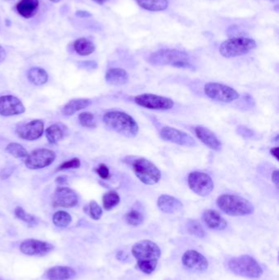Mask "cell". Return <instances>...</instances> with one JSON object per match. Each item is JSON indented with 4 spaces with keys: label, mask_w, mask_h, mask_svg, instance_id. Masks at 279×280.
<instances>
[{
    "label": "cell",
    "mask_w": 279,
    "mask_h": 280,
    "mask_svg": "<svg viewBox=\"0 0 279 280\" xmlns=\"http://www.w3.org/2000/svg\"><path fill=\"white\" fill-rule=\"evenodd\" d=\"M142 9L151 12H161L167 9L168 0H135Z\"/></svg>",
    "instance_id": "cell-27"
},
{
    "label": "cell",
    "mask_w": 279,
    "mask_h": 280,
    "mask_svg": "<svg viewBox=\"0 0 279 280\" xmlns=\"http://www.w3.org/2000/svg\"><path fill=\"white\" fill-rule=\"evenodd\" d=\"M125 219L127 223L132 226H138L142 225L144 221V215L140 213V211L134 210V209L127 213Z\"/></svg>",
    "instance_id": "cell-34"
},
{
    "label": "cell",
    "mask_w": 279,
    "mask_h": 280,
    "mask_svg": "<svg viewBox=\"0 0 279 280\" xmlns=\"http://www.w3.org/2000/svg\"><path fill=\"white\" fill-rule=\"evenodd\" d=\"M46 138L52 145H56L64 138V132L59 125H52L46 130Z\"/></svg>",
    "instance_id": "cell-28"
},
{
    "label": "cell",
    "mask_w": 279,
    "mask_h": 280,
    "mask_svg": "<svg viewBox=\"0 0 279 280\" xmlns=\"http://www.w3.org/2000/svg\"><path fill=\"white\" fill-rule=\"evenodd\" d=\"M271 2H277V0H269Z\"/></svg>",
    "instance_id": "cell-50"
},
{
    "label": "cell",
    "mask_w": 279,
    "mask_h": 280,
    "mask_svg": "<svg viewBox=\"0 0 279 280\" xmlns=\"http://www.w3.org/2000/svg\"><path fill=\"white\" fill-rule=\"evenodd\" d=\"M0 280H3V279H1V278H0Z\"/></svg>",
    "instance_id": "cell-51"
},
{
    "label": "cell",
    "mask_w": 279,
    "mask_h": 280,
    "mask_svg": "<svg viewBox=\"0 0 279 280\" xmlns=\"http://www.w3.org/2000/svg\"><path fill=\"white\" fill-rule=\"evenodd\" d=\"M187 229L191 235L195 236L197 238H204L205 232L203 229L202 225L199 221L195 220H189L187 224Z\"/></svg>",
    "instance_id": "cell-33"
},
{
    "label": "cell",
    "mask_w": 279,
    "mask_h": 280,
    "mask_svg": "<svg viewBox=\"0 0 279 280\" xmlns=\"http://www.w3.org/2000/svg\"><path fill=\"white\" fill-rule=\"evenodd\" d=\"M76 275L74 269L61 265L50 268L46 272V277L49 280H70Z\"/></svg>",
    "instance_id": "cell-21"
},
{
    "label": "cell",
    "mask_w": 279,
    "mask_h": 280,
    "mask_svg": "<svg viewBox=\"0 0 279 280\" xmlns=\"http://www.w3.org/2000/svg\"><path fill=\"white\" fill-rule=\"evenodd\" d=\"M157 206L162 213L175 214L183 209V203L176 197L169 195H161L157 200Z\"/></svg>",
    "instance_id": "cell-19"
},
{
    "label": "cell",
    "mask_w": 279,
    "mask_h": 280,
    "mask_svg": "<svg viewBox=\"0 0 279 280\" xmlns=\"http://www.w3.org/2000/svg\"><path fill=\"white\" fill-rule=\"evenodd\" d=\"M256 48V41L247 37H236L224 41L220 47V53L226 58L245 55Z\"/></svg>",
    "instance_id": "cell-6"
},
{
    "label": "cell",
    "mask_w": 279,
    "mask_h": 280,
    "mask_svg": "<svg viewBox=\"0 0 279 280\" xmlns=\"http://www.w3.org/2000/svg\"><path fill=\"white\" fill-rule=\"evenodd\" d=\"M51 2L55 3V4H57V3H59L61 0H50Z\"/></svg>",
    "instance_id": "cell-49"
},
{
    "label": "cell",
    "mask_w": 279,
    "mask_h": 280,
    "mask_svg": "<svg viewBox=\"0 0 279 280\" xmlns=\"http://www.w3.org/2000/svg\"><path fill=\"white\" fill-rule=\"evenodd\" d=\"M75 51L81 56H89L95 51L96 46L91 41L86 38H79L74 42Z\"/></svg>",
    "instance_id": "cell-25"
},
{
    "label": "cell",
    "mask_w": 279,
    "mask_h": 280,
    "mask_svg": "<svg viewBox=\"0 0 279 280\" xmlns=\"http://www.w3.org/2000/svg\"><path fill=\"white\" fill-rule=\"evenodd\" d=\"M79 121L82 126L86 128L96 127L95 117L91 113H82L79 115Z\"/></svg>",
    "instance_id": "cell-36"
},
{
    "label": "cell",
    "mask_w": 279,
    "mask_h": 280,
    "mask_svg": "<svg viewBox=\"0 0 279 280\" xmlns=\"http://www.w3.org/2000/svg\"><path fill=\"white\" fill-rule=\"evenodd\" d=\"M182 263L189 270L204 272L209 267V262L202 254L197 251L188 250L182 257Z\"/></svg>",
    "instance_id": "cell-17"
},
{
    "label": "cell",
    "mask_w": 279,
    "mask_h": 280,
    "mask_svg": "<svg viewBox=\"0 0 279 280\" xmlns=\"http://www.w3.org/2000/svg\"><path fill=\"white\" fill-rule=\"evenodd\" d=\"M117 259H118L119 261H124L127 259V257H128V256H127V254H125V252H123V251H120V252H118V253H117Z\"/></svg>",
    "instance_id": "cell-45"
},
{
    "label": "cell",
    "mask_w": 279,
    "mask_h": 280,
    "mask_svg": "<svg viewBox=\"0 0 279 280\" xmlns=\"http://www.w3.org/2000/svg\"><path fill=\"white\" fill-rule=\"evenodd\" d=\"M54 249V247L49 242H44L41 240L30 239L24 240L20 245V250L23 254L27 256H38L44 257L49 254Z\"/></svg>",
    "instance_id": "cell-13"
},
{
    "label": "cell",
    "mask_w": 279,
    "mask_h": 280,
    "mask_svg": "<svg viewBox=\"0 0 279 280\" xmlns=\"http://www.w3.org/2000/svg\"><path fill=\"white\" fill-rule=\"evenodd\" d=\"M30 83L36 85H43L49 81V75L45 69L41 67L30 68L27 74Z\"/></svg>",
    "instance_id": "cell-26"
},
{
    "label": "cell",
    "mask_w": 279,
    "mask_h": 280,
    "mask_svg": "<svg viewBox=\"0 0 279 280\" xmlns=\"http://www.w3.org/2000/svg\"><path fill=\"white\" fill-rule=\"evenodd\" d=\"M121 198L117 192L111 191L105 193L102 197L103 208L106 211H111L120 203Z\"/></svg>",
    "instance_id": "cell-29"
},
{
    "label": "cell",
    "mask_w": 279,
    "mask_h": 280,
    "mask_svg": "<svg viewBox=\"0 0 279 280\" xmlns=\"http://www.w3.org/2000/svg\"><path fill=\"white\" fill-rule=\"evenodd\" d=\"M237 133L245 138H252L254 136L253 131L245 126H238L237 130Z\"/></svg>",
    "instance_id": "cell-39"
},
{
    "label": "cell",
    "mask_w": 279,
    "mask_h": 280,
    "mask_svg": "<svg viewBox=\"0 0 279 280\" xmlns=\"http://www.w3.org/2000/svg\"><path fill=\"white\" fill-rule=\"evenodd\" d=\"M202 221L208 228L214 230H224L228 226L225 219L216 211H205L202 214Z\"/></svg>",
    "instance_id": "cell-20"
},
{
    "label": "cell",
    "mask_w": 279,
    "mask_h": 280,
    "mask_svg": "<svg viewBox=\"0 0 279 280\" xmlns=\"http://www.w3.org/2000/svg\"><path fill=\"white\" fill-rule=\"evenodd\" d=\"M81 161L79 158H72L69 161H65L61 164L57 170H69V169H77L81 166Z\"/></svg>",
    "instance_id": "cell-37"
},
{
    "label": "cell",
    "mask_w": 279,
    "mask_h": 280,
    "mask_svg": "<svg viewBox=\"0 0 279 280\" xmlns=\"http://www.w3.org/2000/svg\"><path fill=\"white\" fill-rule=\"evenodd\" d=\"M204 92L211 99L221 102H232L238 99L239 94L233 88L220 83H207Z\"/></svg>",
    "instance_id": "cell-8"
},
{
    "label": "cell",
    "mask_w": 279,
    "mask_h": 280,
    "mask_svg": "<svg viewBox=\"0 0 279 280\" xmlns=\"http://www.w3.org/2000/svg\"><path fill=\"white\" fill-rule=\"evenodd\" d=\"M148 61L154 66L169 65L177 68L194 69L188 53L177 49H161L155 52L150 56Z\"/></svg>",
    "instance_id": "cell-3"
},
{
    "label": "cell",
    "mask_w": 279,
    "mask_h": 280,
    "mask_svg": "<svg viewBox=\"0 0 279 280\" xmlns=\"http://www.w3.org/2000/svg\"><path fill=\"white\" fill-rule=\"evenodd\" d=\"M132 168L137 178L144 185H154L161 180L160 170L155 164L146 158L140 157L133 160Z\"/></svg>",
    "instance_id": "cell-7"
},
{
    "label": "cell",
    "mask_w": 279,
    "mask_h": 280,
    "mask_svg": "<svg viewBox=\"0 0 279 280\" xmlns=\"http://www.w3.org/2000/svg\"><path fill=\"white\" fill-rule=\"evenodd\" d=\"M134 102L138 106L152 110H170L175 105L171 98L156 95L152 93H143L136 96Z\"/></svg>",
    "instance_id": "cell-9"
},
{
    "label": "cell",
    "mask_w": 279,
    "mask_h": 280,
    "mask_svg": "<svg viewBox=\"0 0 279 280\" xmlns=\"http://www.w3.org/2000/svg\"><path fill=\"white\" fill-rule=\"evenodd\" d=\"M228 268L233 274L249 278H258L263 274V270L256 259L248 255L233 258L228 261Z\"/></svg>",
    "instance_id": "cell-5"
},
{
    "label": "cell",
    "mask_w": 279,
    "mask_h": 280,
    "mask_svg": "<svg viewBox=\"0 0 279 280\" xmlns=\"http://www.w3.org/2000/svg\"><path fill=\"white\" fill-rule=\"evenodd\" d=\"M80 66L87 70H94L97 67V63L93 61H84L80 63Z\"/></svg>",
    "instance_id": "cell-40"
},
{
    "label": "cell",
    "mask_w": 279,
    "mask_h": 280,
    "mask_svg": "<svg viewBox=\"0 0 279 280\" xmlns=\"http://www.w3.org/2000/svg\"><path fill=\"white\" fill-rule=\"evenodd\" d=\"M25 108L19 98L13 95L0 97V115L3 117H13L25 113Z\"/></svg>",
    "instance_id": "cell-15"
},
{
    "label": "cell",
    "mask_w": 279,
    "mask_h": 280,
    "mask_svg": "<svg viewBox=\"0 0 279 280\" xmlns=\"http://www.w3.org/2000/svg\"><path fill=\"white\" fill-rule=\"evenodd\" d=\"M6 152L15 158H26L28 156L26 149L17 143H10L6 147Z\"/></svg>",
    "instance_id": "cell-32"
},
{
    "label": "cell",
    "mask_w": 279,
    "mask_h": 280,
    "mask_svg": "<svg viewBox=\"0 0 279 280\" xmlns=\"http://www.w3.org/2000/svg\"><path fill=\"white\" fill-rule=\"evenodd\" d=\"M39 5V0H20L17 3L16 9L20 16L25 19H30L36 15L38 12Z\"/></svg>",
    "instance_id": "cell-22"
},
{
    "label": "cell",
    "mask_w": 279,
    "mask_h": 280,
    "mask_svg": "<svg viewBox=\"0 0 279 280\" xmlns=\"http://www.w3.org/2000/svg\"><path fill=\"white\" fill-rule=\"evenodd\" d=\"M271 155L275 157V159L278 161V148L276 147V148H273V149L270 150Z\"/></svg>",
    "instance_id": "cell-47"
},
{
    "label": "cell",
    "mask_w": 279,
    "mask_h": 280,
    "mask_svg": "<svg viewBox=\"0 0 279 280\" xmlns=\"http://www.w3.org/2000/svg\"><path fill=\"white\" fill-rule=\"evenodd\" d=\"M217 206L225 214L231 217H245L253 214V205L243 197L231 194H223L217 199Z\"/></svg>",
    "instance_id": "cell-4"
},
{
    "label": "cell",
    "mask_w": 279,
    "mask_h": 280,
    "mask_svg": "<svg viewBox=\"0 0 279 280\" xmlns=\"http://www.w3.org/2000/svg\"><path fill=\"white\" fill-rule=\"evenodd\" d=\"M71 215L64 211H58L53 215V222L57 227L66 228L72 223Z\"/></svg>",
    "instance_id": "cell-30"
},
{
    "label": "cell",
    "mask_w": 279,
    "mask_h": 280,
    "mask_svg": "<svg viewBox=\"0 0 279 280\" xmlns=\"http://www.w3.org/2000/svg\"><path fill=\"white\" fill-rule=\"evenodd\" d=\"M13 168H5L2 171L0 172V178L3 180H6L7 178H9L11 174H13Z\"/></svg>",
    "instance_id": "cell-41"
},
{
    "label": "cell",
    "mask_w": 279,
    "mask_h": 280,
    "mask_svg": "<svg viewBox=\"0 0 279 280\" xmlns=\"http://www.w3.org/2000/svg\"><path fill=\"white\" fill-rule=\"evenodd\" d=\"M129 74L122 68H110L106 73L107 83L112 85H124L129 82Z\"/></svg>",
    "instance_id": "cell-23"
},
{
    "label": "cell",
    "mask_w": 279,
    "mask_h": 280,
    "mask_svg": "<svg viewBox=\"0 0 279 280\" xmlns=\"http://www.w3.org/2000/svg\"><path fill=\"white\" fill-rule=\"evenodd\" d=\"M56 157V153L50 149H36L25 158V166L30 170L43 169L50 166L55 161Z\"/></svg>",
    "instance_id": "cell-11"
},
{
    "label": "cell",
    "mask_w": 279,
    "mask_h": 280,
    "mask_svg": "<svg viewBox=\"0 0 279 280\" xmlns=\"http://www.w3.org/2000/svg\"><path fill=\"white\" fill-rule=\"evenodd\" d=\"M195 134L198 139L208 147L209 149L215 151H220L222 149V144L217 136L214 134L212 130L202 125H198L195 128Z\"/></svg>",
    "instance_id": "cell-18"
},
{
    "label": "cell",
    "mask_w": 279,
    "mask_h": 280,
    "mask_svg": "<svg viewBox=\"0 0 279 280\" xmlns=\"http://www.w3.org/2000/svg\"><path fill=\"white\" fill-rule=\"evenodd\" d=\"M160 136L163 140L168 142L173 143L180 146L194 147L197 145V143L194 138L185 132L177 130L173 127L165 126L163 127L160 132Z\"/></svg>",
    "instance_id": "cell-12"
},
{
    "label": "cell",
    "mask_w": 279,
    "mask_h": 280,
    "mask_svg": "<svg viewBox=\"0 0 279 280\" xmlns=\"http://www.w3.org/2000/svg\"><path fill=\"white\" fill-rule=\"evenodd\" d=\"M103 122L110 130L127 138H133L138 133V125L131 116L119 111L108 112L103 116Z\"/></svg>",
    "instance_id": "cell-2"
},
{
    "label": "cell",
    "mask_w": 279,
    "mask_h": 280,
    "mask_svg": "<svg viewBox=\"0 0 279 280\" xmlns=\"http://www.w3.org/2000/svg\"><path fill=\"white\" fill-rule=\"evenodd\" d=\"M188 182L191 190L201 197H206L213 191V181L204 172H192L188 176Z\"/></svg>",
    "instance_id": "cell-10"
},
{
    "label": "cell",
    "mask_w": 279,
    "mask_h": 280,
    "mask_svg": "<svg viewBox=\"0 0 279 280\" xmlns=\"http://www.w3.org/2000/svg\"><path fill=\"white\" fill-rule=\"evenodd\" d=\"M132 254L137 260V266L140 271L151 274L157 268L161 252L157 243L151 240H143L133 245Z\"/></svg>",
    "instance_id": "cell-1"
},
{
    "label": "cell",
    "mask_w": 279,
    "mask_h": 280,
    "mask_svg": "<svg viewBox=\"0 0 279 280\" xmlns=\"http://www.w3.org/2000/svg\"><path fill=\"white\" fill-rule=\"evenodd\" d=\"M272 181L274 184L275 186L278 189L279 185V171L277 170H274L272 174Z\"/></svg>",
    "instance_id": "cell-43"
},
{
    "label": "cell",
    "mask_w": 279,
    "mask_h": 280,
    "mask_svg": "<svg viewBox=\"0 0 279 280\" xmlns=\"http://www.w3.org/2000/svg\"><path fill=\"white\" fill-rule=\"evenodd\" d=\"M14 214H15L17 218L24 221V222L28 224V225L32 226V227H34L36 225H38V219L36 218L34 216H32V215L26 213L23 208L21 207V206H17L16 207L15 211H14Z\"/></svg>",
    "instance_id": "cell-31"
},
{
    "label": "cell",
    "mask_w": 279,
    "mask_h": 280,
    "mask_svg": "<svg viewBox=\"0 0 279 280\" xmlns=\"http://www.w3.org/2000/svg\"><path fill=\"white\" fill-rule=\"evenodd\" d=\"M91 100L88 98H76L71 100L61 109V113L64 116H72L79 111L86 109L91 105Z\"/></svg>",
    "instance_id": "cell-24"
},
{
    "label": "cell",
    "mask_w": 279,
    "mask_h": 280,
    "mask_svg": "<svg viewBox=\"0 0 279 280\" xmlns=\"http://www.w3.org/2000/svg\"><path fill=\"white\" fill-rule=\"evenodd\" d=\"M78 195L67 187H59L56 190L53 198L54 207L72 208L78 204Z\"/></svg>",
    "instance_id": "cell-14"
},
{
    "label": "cell",
    "mask_w": 279,
    "mask_h": 280,
    "mask_svg": "<svg viewBox=\"0 0 279 280\" xmlns=\"http://www.w3.org/2000/svg\"><path fill=\"white\" fill-rule=\"evenodd\" d=\"M85 213L94 221H98L102 216V209L95 201L89 202V206L85 207Z\"/></svg>",
    "instance_id": "cell-35"
},
{
    "label": "cell",
    "mask_w": 279,
    "mask_h": 280,
    "mask_svg": "<svg viewBox=\"0 0 279 280\" xmlns=\"http://www.w3.org/2000/svg\"><path fill=\"white\" fill-rule=\"evenodd\" d=\"M56 182L60 185H63L67 182V179L65 177H59L56 179Z\"/></svg>",
    "instance_id": "cell-46"
},
{
    "label": "cell",
    "mask_w": 279,
    "mask_h": 280,
    "mask_svg": "<svg viewBox=\"0 0 279 280\" xmlns=\"http://www.w3.org/2000/svg\"><path fill=\"white\" fill-rule=\"evenodd\" d=\"M95 171L103 180H108L110 178V170L105 164H100L98 167L95 169Z\"/></svg>",
    "instance_id": "cell-38"
},
{
    "label": "cell",
    "mask_w": 279,
    "mask_h": 280,
    "mask_svg": "<svg viewBox=\"0 0 279 280\" xmlns=\"http://www.w3.org/2000/svg\"><path fill=\"white\" fill-rule=\"evenodd\" d=\"M44 122L41 120H34L25 125H21L16 130L17 136L21 139L34 141L44 134Z\"/></svg>",
    "instance_id": "cell-16"
},
{
    "label": "cell",
    "mask_w": 279,
    "mask_h": 280,
    "mask_svg": "<svg viewBox=\"0 0 279 280\" xmlns=\"http://www.w3.org/2000/svg\"><path fill=\"white\" fill-rule=\"evenodd\" d=\"M7 54L5 49L0 45V64L5 62V60L6 59Z\"/></svg>",
    "instance_id": "cell-44"
},
{
    "label": "cell",
    "mask_w": 279,
    "mask_h": 280,
    "mask_svg": "<svg viewBox=\"0 0 279 280\" xmlns=\"http://www.w3.org/2000/svg\"><path fill=\"white\" fill-rule=\"evenodd\" d=\"M93 2H95L97 5H102L105 3L108 2V0H93Z\"/></svg>",
    "instance_id": "cell-48"
},
{
    "label": "cell",
    "mask_w": 279,
    "mask_h": 280,
    "mask_svg": "<svg viewBox=\"0 0 279 280\" xmlns=\"http://www.w3.org/2000/svg\"><path fill=\"white\" fill-rule=\"evenodd\" d=\"M76 16L80 18H89V17H92V14L87 11L78 10L76 12Z\"/></svg>",
    "instance_id": "cell-42"
}]
</instances>
